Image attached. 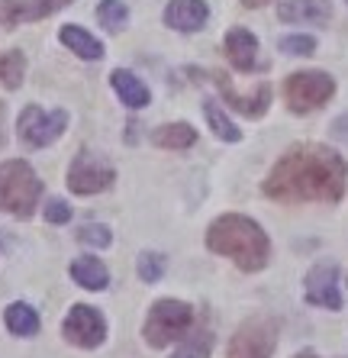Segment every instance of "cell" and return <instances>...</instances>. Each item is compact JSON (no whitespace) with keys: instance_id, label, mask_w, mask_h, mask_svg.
I'll list each match as a JSON object with an SVG mask.
<instances>
[{"instance_id":"6da1fadb","label":"cell","mask_w":348,"mask_h":358,"mask_svg":"<svg viewBox=\"0 0 348 358\" xmlns=\"http://www.w3.org/2000/svg\"><path fill=\"white\" fill-rule=\"evenodd\" d=\"M348 165L335 149L319 142H300L284 152L265 181V197L277 203H339L345 194Z\"/></svg>"},{"instance_id":"7a4b0ae2","label":"cell","mask_w":348,"mask_h":358,"mask_svg":"<svg viewBox=\"0 0 348 358\" xmlns=\"http://www.w3.org/2000/svg\"><path fill=\"white\" fill-rule=\"evenodd\" d=\"M207 249L216 255L232 259L242 271H261L268 265V236L265 229L249 217L239 213H226L207 229Z\"/></svg>"},{"instance_id":"3957f363","label":"cell","mask_w":348,"mask_h":358,"mask_svg":"<svg viewBox=\"0 0 348 358\" xmlns=\"http://www.w3.org/2000/svg\"><path fill=\"white\" fill-rule=\"evenodd\" d=\"M39 197H42V181L26 162L13 159L0 165V210L13 213L17 220H29Z\"/></svg>"},{"instance_id":"277c9868","label":"cell","mask_w":348,"mask_h":358,"mask_svg":"<svg viewBox=\"0 0 348 358\" xmlns=\"http://www.w3.org/2000/svg\"><path fill=\"white\" fill-rule=\"evenodd\" d=\"M194 326V310L184 303V300H158L155 307L149 310V320H145V342H149L152 349H165L171 342L184 339V333Z\"/></svg>"},{"instance_id":"5b68a950","label":"cell","mask_w":348,"mask_h":358,"mask_svg":"<svg viewBox=\"0 0 348 358\" xmlns=\"http://www.w3.org/2000/svg\"><path fill=\"white\" fill-rule=\"evenodd\" d=\"M332 94H335V81L326 71H297L284 81V100L293 113H310L323 107Z\"/></svg>"},{"instance_id":"8992f818","label":"cell","mask_w":348,"mask_h":358,"mask_svg":"<svg viewBox=\"0 0 348 358\" xmlns=\"http://www.w3.org/2000/svg\"><path fill=\"white\" fill-rule=\"evenodd\" d=\"M274 342H277V323L271 317L245 320L229 339L226 358H271Z\"/></svg>"},{"instance_id":"52a82bcc","label":"cell","mask_w":348,"mask_h":358,"mask_svg":"<svg viewBox=\"0 0 348 358\" xmlns=\"http://www.w3.org/2000/svg\"><path fill=\"white\" fill-rule=\"evenodd\" d=\"M68 126V113L65 110H55V113H45L33 103V107H26L20 113V123H17V133H20V142L29 145V149H42V145H49L55 142L58 136L65 133Z\"/></svg>"},{"instance_id":"ba28073f","label":"cell","mask_w":348,"mask_h":358,"mask_svg":"<svg viewBox=\"0 0 348 358\" xmlns=\"http://www.w3.org/2000/svg\"><path fill=\"white\" fill-rule=\"evenodd\" d=\"M113 178L116 175H113V168H110L107 162L94 159L91 152H81V155L71 162V168H68V191L81 194V197H87V194H100L113 184Z\"/></svg>"},{"instance_id":"9c48e42d","label":"cell","mask_w":348,"mask_h":358,"mask_svg":"<svg viewBox=\"0 0 348 358\" xmlns=\"http://www.w3.org/2000/svg\"><path fill=\"white\" fill-rule=\"evenodd\" d=\"M61 333L71 345H81V349H97L100 342L107 339V323L100 317L94 307L87 303H78L71 307V313L65 317V326H61Z\"/></svg>"},{"instance_id":"30bf717a","label":"cell","mask_w":348,"mask_h":358,"mask_svg":"<svg viewBox=\"0 0 348 358\" xmlns=\"http://www.w3.org/2000/svg\"><path fill=\"white\" fill-rule=\"evenodd\" d=\"M71 0H0V26L3 29H17L20 23H33L45 20L55 10L68 7Z\"/></svg>"},{"instance_id":"8fae6325","label":"cell","mask_w":348,"mask_h":358,"mask_svg":"<svg viewBox=\"0 0 348 358\" xmlns=\"http://www.w3.org/2000/svg\"><path fill=\"white\" fill-rule=\"evenodd\" d=\"M307 303L313 307H342V294H339V268L335 265H316L307 275Z\"/></svg>"},{"instance_id":"7c38bea8","label":"cell","mask_w":348,"mask_h":358,"mask_svg":"<svg viewBox=\"0 0 348 358\" xmlns=\"http://www.w3.org/2000/svg\"><path fill=\"white\" fill-rule=\"evenodd\" d=\"M213 81H216V87L223 91V97H226V103H229L232 110H239L242 117H261L268 110V103H271V87L268 84H258L255 91L245 97V94H235V87L229 84V78H226V71H216L213 68Z\"/></svg>"},{"instance_id":"4fadbf2b","label":"cell","mask_w":348,"mask_h":358,"mask_svg":"<svg viewBox=\"0 0 348 358\" xmlns=\"http://www.w3.org/2000/svg\"><path fill=\"white\" fill-rule=\"evenodd\" d=\"M210 7L203 0H171L165 10V23L181 33H197L200 26L207 23Z\"/></svg>"},{"instance_id":"5bb4252c","label":"cell","mask_w":348,"mask_h":358,"mask_svg":"<svg viewBox=\"0 0 348 358\" xmlns=\"http://www.w3.org/2000/svg\"><path fill=\"white\" fill-rule=\"evenodd\" d=\"M226 55L239 71H255L258 68V39L249 33V29H229L226 33Z\"/></svg>"},{"instance_id":"9a60e30c","label":"cell","mask_w":348,"mask_h":358,"mask_svg":"<svg viewBox=\"0 0 348 358\" xmlns=\"http://www.w3.org/2000/svg\"><path fill=\"white\" fill-rule=\"evenodd\" d=\"M277 17L284 23H329V0H284Z\"/></svg>"},{"instance_id":"2e32d148","label":"cell","mask_w":348,"mask_h":358,"mask_svg":"<svg viewBox=\"0 0 348 358\" xmlns=\"http://www.w3.org/2000/svg\"><path fill=\"white\" fill-rule=\"evenodd\" d=\"M110 81H113V91L119 94V100H123L129 110H142V107H149V87L139 81V78L133 75V71H126V68H116L113 75H110Z\"/></svg>"},{"instance_id":"e0dca14e","label":"cell","mask_w":348,"mask_h":358,"mask_svg":"<svg viewBox=\"0 0 348 358\" xmlns=\"http://www.w3.org/2000/svg\"><path fill=\"white\" fill-rule=\"evenodd\" d=\"M71 278H75L81 287H87V291H103L110 284V275H107V265L100 259H94V255H84V259H78L75 265H71Z\"/></svg>"},{"instance_id":"ac0fdd59","label":"cell","mask_w":348,"mask_h":358,"mask_svg":"<svg viewBox=\"0 0 348 358\" xmlns=\"http://www.w3.org/2000/svg\"><path fill=\"white\" fill-rule=\"evenodd\" d=\"M155 145L161 149H171V152H181V149H191L197 142V129L191 123H168V126H158L155 129Z\"/></svg>"},{"instance_id":"d6986e66","label":"cell","mask_w":348,"mask_h":358,"mask_svg":"<svg viewBox=\"0 0 348 358\" xmlns=\"http://www.w3.org/2000/svg\"><path fill=\"white\" fill-rule=\"evenodd\" d=\"M61 42H65L75 55H81V59H87V62H97L100 55H103V45H100L91 33H84L81 26H65V29H61Z\"/></svg>"},{"instance_id":"ffe728a7","label":"cell","mask_w":348,"mask_h":358,"mask_svg":"<svg viewBox=\"0 0 348 358\" xmlns=\"http://www.w3.org/2000/svg\"><path fill=\"white\" fill-rule=\"evenodd\" d=\"M7 329L13 336H36L39 333V313L29 303H10L7 307Z\"/></svg>"},{"instance_id":"44dd1931","label":"cell","mask_w":348,"mask_h":358,"mask_svg":"<svg viewBox=\"0 0 348 358\" xmlns=\"http://www.w3.org/2000/svg\"><path fill=\"white\" fill-rule=\"evenodd\" d=\"M213 352V333L207 326H191L184 333V345L177 349V358H210Z\"/></svg>"},{"instance_id":"7402d4cb","label":"cell","mask_w":348,"mask_h":358,"mask_svg":"<svg viewBox=\"0 0 348 358\" xmlns=\"http://www.w3.org/2000/svg\"><path fill=\"white\" fill-rule=\"evenodd\" d=\"M203 117H207L210 129H213V133L219 136L223 142H239L242 139V133L229 123V117H226L223 110H219V103H213V100H203Z\"/></svg>"},{"instance_id":"603a6c76","label":"cell","mask_w":348,"mask_h":358,"mask_svg":"<svg viewBox=\"0 0 348 358\" xmlns=\"http://www.w3.org/2000/svg\"><path fill=\"white\" fill-rule=\"evenodd\" d=\"M23 71H26V59L23 52H3L0 55V84H7V87H13L17 91L20 84H23Z\"/></svg>"},{"instance_id":"cb8c5ba5","label":"cell","mask_w":348,"mask_h":358,"mask_svg":"<svg viewBox=\"0 0 348 358\" xmlns=\"http://www.w3.org/2000/svg\"><path fill=\"white\" fill-rule=\"evenodd\" d=\"M97 20L103 29H110V33H119L126 26V20H129V7H126L123 0H103L97 7Z\"/></svg>"},{"instance_id":"d4e9b609","label":"cell","mask_w":348,"mask_h":358,"mask_svg":"<svg viewBox=\"0 0 348 358\" xmlns=\"http://www.w3.org/2000/svg\"><path fill=\"white\" fill-rule=\"evenodd\" d=\"M161 275H165V255H158V252H142L139 255V278L142 281L155 284Z\"/></svg>"},{"instance_id":"484cf974","label":"cell","mask_w":348,"mask_h":358,"mask_svg":"<svg viewBox=\"0 0 348 358\" xmlns=\"http://www.w3.org/2000/svg\"><path fill=\"white\" fill-rule=\"evenodd\" d=\"M78 239H81L84 245H94V249H107L110 242H113V233L100 223H87L78 229Z\"/></svg>"},{"instance_id":"4316f807","label":"cell","mask_w":348,"mask_h":358,"mask_svg":"<svg viewBox=\"0 0 348 358\" xmlns=\"http://www.w3.org/2000/svg\"><path fill=\"white\" fill-rule=\"evenodd\" d=\"M281 52H287V55H313V52H316V39H313V36H284V39H281Z\"/></svg>"},{"instance_id":"83f0119b","label":"cell","mask_w":348,"mask_h":358,"mask_svg":"<svg viewBox=\"0 0 348 358\" xmlns=\"http://www.w3.org/2000/svg\"><path fill=\"white\" fill-rule=\"evenodd\" d=\"M45 220L49 223H68L71 220V207H68L65 200H49L45 203Z\"/></svg>"},{"instance_id":"f1b7e54d","label":"cell","mask_w":348,"mask_h":358,"mask_svg":"<svg viewBox=\"0 0 348 358\" xmlns=\"http://www.w3.org/2000/svg\"><path fill=\"white\" fill-rule=\"evenodd\" d=\"M3 123H7V103L0 100V149H3V142H7V133H3Z\"/></svg>"},{"instance_id":"f546056e","label":"cell","mask_w":348,"mask_h":358,"mask_svg":"<svg viewBox=\"0 0 348 358\" xmlns=\"http://www.w3.org/2000/svg\"><path fill=\"white\" fill-rule=\"evenodd\" d=\"M271 0H242V7H249V10H258V7H268Z\"/></svg>"},{"instance_id":"4dcf8cb0","label":"cell","mask_w":348,"mask_h":358,"mask_svg":"<svg viewBox=\"0 0 348 358\" xmlns=\"http://www.w3.org/2000/svg\"><path fill=\"white\" fill-rule=\"evenodd\" d=\"M297 358H316V355H313V352H300Z\"/></svg>"}]
</instances>
